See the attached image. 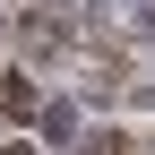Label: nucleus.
I'll return each instance as SVG.
<instances>
[{"label": "nucleus", "mask_w": 155, "mask_h": 155, "mask_svg": "<svg viewBox=\"0 0 155 155\" xmlns=\"http://www.w3.org/2000/svg\"><path fill=\"white\" fill-rule=\"evenodd\" d=\"M0 104H9L17 121H35V86H26V78H0Z\"/></svg>", "instance_id": "nucleus-2"}, {"label": "nucleus", "mask_w": 155, "mask_h": 155, "mask_svg": "<svg viewBox=\"0 0 155 155\" xmlns=\"http://www.w3.org/2000/svg\"><path fill=\"white\" fill-rule=\"evenodd\" d=\"M35 129H43L52 147H69V138H78V112H69V104H43V112H35Z\"/></svg>", "instance_id": "nucleus-1"}]
</instances>
